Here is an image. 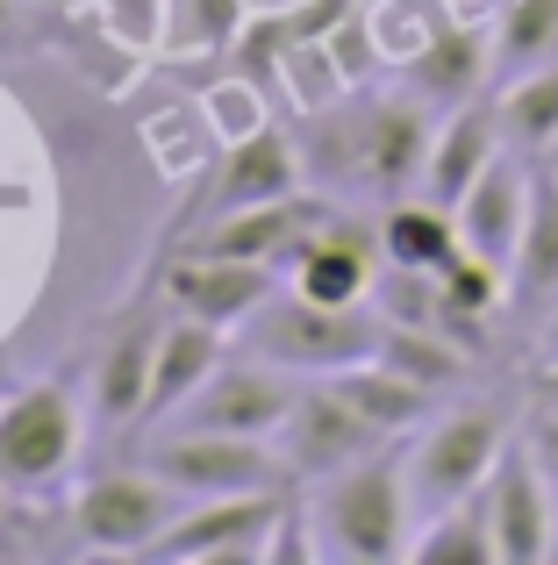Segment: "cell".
I'll return each mask as SVG.
<instances>
[{"mask_svg": "<svg viewBox=\"0 0 558 565\" xmlns=\"http://www.w3.org/2000/svg\"><path fill=\"white\" fill-rule=\"evenodd\" d=\"M8 29H14V0H0V36H8Z\"/></svg>", "mask_w": 558, "mask_h": 565, "instance_id": "obj_30", "label": "cell"}, {"mask_svg": "<svg viewBox=\"0 0 558 565\" xmlns=\"http://www.w3.org/2000/svg\"><path fill=\"white\" fill-rule=\"evenodd\" d=\"M330 380H336V394H344L373 429H387V437H416V429L444 408L430 386H416L401 365H387V359H358V365H344V373H330Z\"/></svg>", "mask_w": 558, "mask_h": 565, "instance_id": "obj_20", "label": "cell"}, {"mask_svg": "<svg viewBox=\"0 0 558 565\" xmlns=\"http://www.w3.org/2000/svg\"><path fill=\"white\" fill-rule=\"evenodd\" d=\"M487 79H494V29L480 36L473 22L437 14L430 36L408 51V94H422L430 108H465V100H480Z\"/></svg>", "mask_w": 558, "mask_h": 565, "instance_id": "obj_16", "label": "cell"}, {"mask_svg": "<svg viewBox=\"0 0 558 565\" xmlns=\"http://www.w3.org/2000/svg\"><path fill=\"white\" fill-rule=\"evenodd\" d=\"M530 444H537V458H545V472H551V487H558V415H537Z\"/></svg>", "mask_w": 558, "mask_h": 565, "instance_id": "obj_27", "label": "cell"}, {"mask_svg": "<svg viewBox=\"0 0 558 565\" xmlns=\"http://www.w3.org/2000/svg\"><path fill=\"white\" fill-rule=\"evenodd\" d=\"M287 193H301V143L287 137V129H244V137H229L223 166H215L208 193H201L194 222H180V236H201L208 222L237 215V207H266V201H287Z\"/></svg>", "mask_w": 558, "mask_h": 565, "instance_id": "obj_12", "label": "cell"}, {"mask_svg": "<svg viewBox=\"0 0 558 565\" xmlns=\"http://www.w3.org/2000/svg\"><path fill=\"white\" fill-rule=\"evenodd\" d=\"M416 494H408V458L394 444L365 451L358 466L315 480V501H308V530H315L322 558L344 565H387L408 558V537H416Z\"/></svg>", "mask_w": 558, "mask_h": 565, "instance_id": "obj_2", "label": "cell"}, {"mask_svg": "<svg viewBox=\"0 0 558 565\" xmlns=\"http://www.w3.org/2000/svg\"><path fill=\"white\" fill-rule=\"evenodd\" d=\"M373 230H379V258L401 265V273H444V265L465 250L459 215H451L444 201H430V193H401V201H387Z\"/></svg>", "mask_w": 558, "mask_h": 565, "instance_id": "obj_19", "label": "cell"}, {"mask_svg": "<svg viewBox=\"0 0 558 565\" xmlns=\"http://www.w3.org/2000/svg\"><path fill=\"white\" fill-rule=\"evenodd\" d=\"M508 444H516V415H508L502 401H451V408H437L430 423L401 444L416 515L473 501L480 487H487V472L502 466Z\"/></svg>", "mask_w": 558, "mask_h": 565, "instance_id": "obj_3", "label": "cell"}, {"mask_svg": "<svg viewBox=\"0 0 558 565\" xmlns=\"http://www.w3.org/2000/svg\"><path fill=\"white\" fill-rule=\"evenodd\" d=\"M508 294L516 308H551L558 301V166L537 158V193H530V230L508 265Z\"/></svg>", "mask_w": 558, "mask_h": 565, "instance_id": "obj_21", "label": "cell"}, {"mask_svg": "<svg viewBox=\"0 0 558 565\" xmlns=\"http://www.w3.org/2000/svg\"><path fill=\"white\" fill-rule=\"evenodd\" d=\"M480 501H487V523H494V552H502V565H537V558L558 552V487H551L545 458H537L530 429H516V444H508L502 466L487 472Z\"/></svg>", "mask_w": 558, "mask_h": 565, "instance_id": "obj_8", "label": "cell"}, {"mask_svg": "<svg viewBox=\"0 0 558 565\" xmlns=\"http://www.w3.org/2000/svg\"><path fill=\"white\" fill-rule=\"evenodd\" d=\"M151 359H158V330H151V322L122 330L108 351H100V365H94V408H100V423H108V429L143 423V394H151Z\"/></svg>", "mask_w": 558, "mask_h": 565, "instance_id": "obj_22", "label": "cell"}, {"mask_svg": "<svg viewBox=\"0 0 558 565\" xmlns=\"http://www.w3.org/2000/svg\"><path fill=\"white\" fill-rule=\"evenodd\" d=\"M545 166H558V143H551V158H545Z\"/></svg>", "mask_w": 558, "mask_h": 565, "instance_id": "obj_32", "label": "cell"}, {"mask_svg": "<svg viewBox=\"0 0 558 565\" xmlns=\"http://www.w3.org/2000/svg\"><path fill=\"white\" fill-rule=\"evenodd\" d=\"M530 193H537V158L502 151L473 186H465V201L451 207L465 250H480V258H494V265H516L523 230H530Z\"/></svg>", "mask_w": 558, "mask_h": 565, "instance_id": "obj_15", "label": "cell"}, {"mask_svg": "<svg viewBox=\"0 0 558 565\" xmlns=\"http://www.w3.org/2000/svg\"><path fill=\"white\" fill-rule=\"evenodd\" d=\"M43 8H79V0H43Z\"/></svg>", "mask_w": 558, "mask_h": 565, "instance_id": "obj_31", "label": "cell"}, {"mask_svg": "<svg viewBox=\"0 0 558 565\" xmlns=\"http://www.w3.org/2000/svg\"><path fill=\"white\" fill-rule=\"evenodd\" d=\"M186 515V494L165 480V472L137 466V472H94L72 501V523H79L86 552H115V558H143L172 523Z\"/></svg>", "mask_w": 558, "mask_h": 565, "instance_id": "obj_6", "label": "cell"}, {"mask_svg": "<svg viewBox=\"0 0 558 565\" xmlns=\"http://www.w3.org/2000/svg\"><path fill=\"white\" fill-rule=\"evenodd\" d=\"M0 401H8V394H0Z\"/></svg>", "mask_w": 558, "mask_h": 565, "instance_id": "obj_33", "label": "cell"}, {"mask_svg": "<svg viewBox=\"0 0 558 565\" xmlns=\"http://www.w3.org/2000/svg\"><path fill=\"white\" fill-rule=\"evenodd\" d=\"M408 558L416 565H502L494 552V523H487V501H459V509H437L416 523L408 537Z\"/></svg>", "mask_w": 558, "mask_h": 565, "instance_id": "obj_24", "label": "cell"}, {"mask_svg": "<svg viewBox=\"0 0 558 565\" xmlns=\"http://www.w3.org/2000/svg\"><path fill=\"white\" fill-rule=\"evenodd\" d=\"M494 115H502L508 151L551 158V143H558V57H551V65L516 72V79H502V94H494Z\"/></svg>", "mask_w": 558, "mask_h": 565, "instance_id": "obj_23", "label": "cell"}, {"mask_svg": "<svg viewBox=\"0 0 558 565\" xmlns=\"http://www.w3.org/2000/svg\"><path fill=\"white\" fill-rule=\"evenodd\" d=\"M502 151H508V137H502V115H494V100L444 108V122H437V137H430V158H422V186H416V193L459 207L465 186H473Z\"/></svg>", "mask_w": 558, "mask_h": 565, "instance_id": "obj_17", "label": "cell"}, {"mask_svg": "<svg viewBox=\"0 0 558 565\" xmlns=\"http://www.w3.org/2000/svg\"><path fill=\"white\" fill-rule=\"evenodd\" d=\"M293 394H301V373H287V365L244 351V359L215 365L208 386H201L172 423H180V429H229V437H279Z\"/></svg>", "mask_w": 558, "mask_h": 565, "instance_id": "obj_11", "label": "cell"}, {"mask_svg": "<svg viewBox=\"0 0 558 565\" xmlns=\"http://www.w3.org/2000/svg\"><path fill=\"white\" fill-rule=\"evenodd\" d=\"M272 444H279V458H287L293 480H330V472L358 466L365 451L401 444V437H387V429L365 423V415L336 394V380H315V386H301V394H293V408H287V423H279Z\"/></svg>", "mask_w": 558, "mask_h": 565, "instance_id": "obj_10", "label": "cell"}, {"mask_svg": "<svg viewBox=\"0 0 558 565\" xmlns=\"http://www.w3.org/2000/svg\"><path fill=\"white\" fill-rule=\"evenodd\" d=\"M79 458V408L65 380H36L0 401V487L8 494H43Z\"/></svg>", "mask_w": 558, "mask_h": 565, "instance_id": "obj_7", "label": "cell"}, {"mask_svg": "<svg viewBox=\"0 0 558 565\" xmlns=\"http://www.w3.org/2000/svg\"><path fill=\"white\" fill-rule=\"evenodd\" d=\"M558 57V0H508L494 14V79H516Z\"/></svg>", "mask_w": 558, "mask_h": 565, "instance_id": "obj_25", "label": "cell"}, {"mask_svg": "<svg viewBox=\"0 0 558 565\" xmlns=\"http://www.w3.org/2000/svg\"><path fill=\"white\" fill-rule=\"evenodd\" d=\"M530 401H537V415H558V359H545L530 373Z\"/></svg>", "mask_w": 558, "mask_h": 565, "instance_id": "obj_28", "label": "cell"}, {"mask_svg": "<svg viewBox=\"0 0 558 565\" xmlns=\"http://www.w3.org/2000/svg\"><path fill=\"white\" fill-rule=\"evenodd\" d=\"M223 365V330L201 316H180L158 330V359H151V394H143V429L172 423L186 401L208 386V373Z\"/></svg>", "mask_w": 558, "mask_h": 565, "instance_id": "obj_18", "label": "cell"}, {"mask_svg": "<svg viewBox=\"0 0 558 565\" xmlns=\"http://www.w3.org/2000/svg\"><path fill=\"white\" fill-rule=\"evenodd\" d=\"M165 294L180 316H201L215 330H237L279 294V265H251V258H215V250H180L165 273Z\"/></svg>", "mask_w": 558, "mask_h": 565, "instance_id": "obj_14", "label": "cell"}, {"mask_svg": "<svg viewBox=\"0 0 558 565\" xmlns=\"http://www.w3.org/2000/svg\"><path fill=\"white\" fill-rule=\"evenodd\" d=\"M379 337H387V322H379L373 308H330V301H308V294H293V287H279L272 301L244 322V351L287 365V373H301V380H330L358 359H379Z\"/></svg>", "mask_w": 558, "mask_h": 565, "instance_id": "obj_4", "label": "cell"}, {"mask_svg": "<svg viewBox=\"0 0 558 565\" xmlns=\"http://www.w3.org/2000/svg\"><path fill=\"white\" fill-rule=\"evenodd\" d=\"M437 137V108L422 94H373V100H344L322 108L308 129L301 158L322 180L373 193V201H401L422 186V158Z\"/></svg>", "mask_w": 558, "mask_h": 565, "instance_id": "obj_1", "label": "cell"}, {"mask_svg": "<svg viewBox=\"0 0 558 565\" xmlns=\"http://www.w3.org/2000/svg\"><path fill=\"white\" fill-rule=\"evenodd\" d=\"M545 359H558V301H551V330H545Z\"/></svg>", "mask_w": 558, "mask_h": 565, "instance_id": "obj_29", "label": "cell"}, {"mask_svg": "<svg viewBox=\"0 0 558 565\" xmlns=\"http://www.w3.org/2000/svg\"><path fill=\"white\" fill-rule=\"evenodd\" d=\"M379 230H358V222H322V230L301 236V250L287 258V287L308 294V301H330V308H373L379 294Z\"/></svg>", "mask_w": 558, "mask_h": 565, "instance_id": "obj_13", "label": "cell"}, {"mask_svg": "<svg viewBox=\"0 0 558 565\" xmlns=\"http://www.w3.org/2000/svg\"><path fill=\"white\" fill-rule=\"evenodd\" d=\"M287 509H293L287 487H272V494H223L208 509H186L143 558H186V565L251 558V565H272V537L287 523Z\"/></svg>", "mask_w": 558, "mask_h": 565, "instance_id": "obj_9", "label": "cell"}, {"mask_svg": "<svg viewBox=\"0 0 558 565\" xmlns=\"http://www.w3.org/2000/svg\"><path fill=\"white\" fill-rule=\"evenodd\" d=\"M151 472H165L186 501H223V494H272L293 487L287 458L272 437H229V429H172L143 458Z\"/></svg>", "mask_w": 558, "mask_h": 565, "instance_id": "obj_5", "label": "cell"}, {"mask_svg": "<svg viewBox=\"0 0 558 565\" xmlns=\"http://www.w3.org/2000/svg\"><path fill=\"white\" fill-rule=\"evenodd\" d=\"M180 29L201 43V51H223L244 29V0H180Z\"/></svg>", "mask_w": 558, "mask_h": 565, "instance_id": "obj_26", "label": "cell"}]
</instances>
